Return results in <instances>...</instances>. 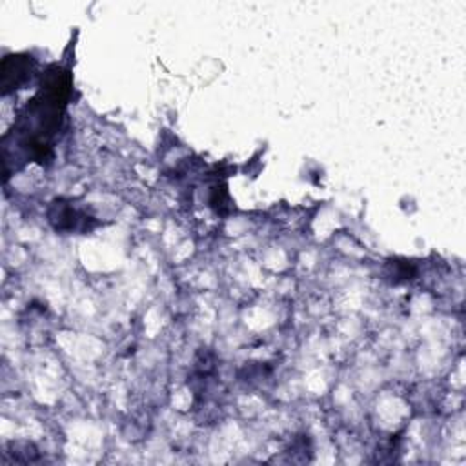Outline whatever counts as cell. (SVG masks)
<instances>
[{
  "label": "cell",
  "instance_id": "6da1fadb",
  "mask_svg": "<svg viewBox=\"0 0 466 466\" xmlns=\"http://www.w3.org/2000/svg\"><path fill=\"white\" fill-rule=\"evenodd\" d=\"M67 95L69 75L56 66L51 67L42 91L29 102L20 122L24 147L31 151L33 158L44 160L49 157L51 138L60 126V115L64 111Z\"/></svg>",
  "mask_w": 466,
  "mask_h": 466
}]
</instances>
